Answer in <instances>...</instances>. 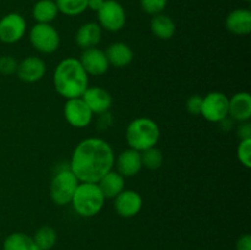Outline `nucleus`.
Masks as SVG:
<instances>
[{
  "instance_id": "f257e3e1",
  "label": "nucleus",
  "mask_w": 251,
  "mask_h": 250,
  "mask_svg": "<svg viewBox=\"0 0 251 250\" xmlns=\"http://www.w3.org/2000/svg\"><path fill=\"white\" fill-rule=\"evenodd\" d=\"M114 151L105 140L88 137L76 145L69 168L80 183H98L114 167Z\"/></svg>"
},
{
  "instance_id": "f03ea898",
  "label": "nucleus",
  "mask_w": 251,
  "mask_h": 250,
  "mask_svg": "<svg viewBox=\"0 0 251 250\" xmlns=\"http://www.w3.org/2000/svg\"><path fill=\"white\" fill-rule=\"evenodd\" d=\"M55 91L66 100L82 97L88 87V75L75 58H65L56 65L53 75Z\"/></svg>"
},
{
  "instance_id": "7ed1b4c3",
  "label": "nucleus",
  "mask_w": 251,
  "mask_h": 250,
  "mask_svg": "<svg viewBox=\"0 0 251 250\" xmlns=\"http://www.w3.org/2000/svg\"><path fill=\"white\" fill-rule=\"evenodd\" d=\"M158 124L153 119L147 117H140L131 120L126 127V141L130 149L141 152L144 150L154 147L159 141Z\"/></svg>"
},
{
  "instance_id": "20e7f679",
  "label": "nucleus",
  "mask_w": 251,
  "mask_h": 250,
  "mask_svg": "<svg viewBox=\"0 0 251 250\" xmlns=\"http://www.w3.org/2000/svg\"><path fill=\"white\" fill-rule=\"evenodd\" d=\"M104 201V195L97 183H80L70 203L78 216L88 218L102 211Z\"/></svg>"
},
{
  "instance_id": "39448f33",
  "label": "nucleus",
  "mask_w": 251,
  "mask_h": 250,
  "mask_svg": "<svg viewBox=\"0 0 251 250\" xmlns=\"http://www.w3.org/2000/svg\"><path fill=\"white\" fill-rule=\"evenodd\" d=\"M78 184L80 180L76 178L69 167L58 171L51 179L50 188H49L51 201L58 206L69 205Z\"/></svg>"
},
{
  "instance_id": "423d86ee",
  "label": "nucleus",
  "mask_w": 251,
  "mask_h": 250,
  "mask_svg": "<svg viewBox=\"0 0 251 250\" xmlns=\"http://www.w3.org/2000/svg\"><path fill=\"white\" fill-rule=\"evenodd\" d=\"M29 42L39 53L51 54L60 46V36L50 24H36L29 31Z\"/></svg>"
},
{
  "instance_id": "0eeeda50",
  "label": "nucleus",
  "mask_w": 251,
  "mask_h": 250,
  "mask_svg": "<svg viewBox=\"0 0 251 250\" xmlns=\"http://www.w3.org/2000/svg\"><path fill=\"white\" fill-rule=\"evenodd\" d=\"M97 17L102 29L109 32L120 31L126 22L124 7L117 0H104V4L97 11Z\"/></svg>"
},
{
  "instance_id": "6e6552de",
  "label": "nucleus",
  "mask_w": 251,
  "mask_h": 250,
  "mask_svg": "<svg viewBox=\"0 0 251 250\" xmlns=\"http://www.w3.org/2000/svg\"><path fill=\"white\" fill-rule=\"evenodd\" d=\"M228 103L229 97L223 92L213 91L202 97L201 114L207 122L220 123L228 117Z\"/></svg>"
},
{
  "instance_id": "1a4fd4ad",
  "label": "nucleus",
  "mask_w": 251,
  "mask_h": 250,
  "mask_svg": "<svg viewBox=\"0 0 251 250\" xmlns=\"http://www.w3.org/2000/svg\"><path fill=\"white\" fill-rule=\"evenodd\" d=\"M27 29L26 20L17 12H10L0 19V41L12 44L21 41Z\"/></svg>"
},
{
  "instance_id": "9d476101",
  "label": "nucleus",
  "mask_w": 251,
  "mask_h": 250,
  "mask_svg": "<svg viewBox=\"0 0 251 250\" xmlns=\"http://www.w3.org/2000/svg\"><path fill=\"white\" fill-rule=\"evenodd\" d=\"M64 117L65 120L76 129H83L92 122L93 113L81 97L66 100L64 105Z\"/></svg>"
},
{
  "instance_id": "9b49d317",
  "label": "nucleus",
  "mask_w": 251,
  "mask_h": 250,
  "mask_svg": "<svg viewBox=\"0 0 251 250\" xmlns=\"http://www.w3.org/2000/svg\"><path fill=\"white\" fill-rule=\"evenodd\" d=\"M78 60H80L81 65L83 66L88 76L104 75L110 66L107 55H105V51L97 48V47L83 49L81 58Z\"/></svg>"
},
{
  "instance_id": "f8f14e48",
  "label": "nucleus",
  "mask_w": 251,
  "mask_h": 250,
  "mask_svg": "<svg viewBox=\"0 0 251 250\" xmlns=\"http://www.w3.org/2000/svg\"><path fill=\"white\" fill-rule=\"evenodd\" d=\"M144 200L142 196L135 190H123L114 198V208L120 217H135L141 211Z\"/></svg>"
},
{
  "instance_id": "ddd939ff",
  "label": "nucleus",
  "mask_w": 251,
  "mask_h": 250,
  "mask_svg": "<svg viewBox=\"0 0 251 250\" xmlns=\"http://www.w3.org/2000/svg\"><path fill=\"white\" fill-rule=\"evenodd\" d=\"M47 71V65L43 59L38 56H27L17 65L16 75L21 81L27 83H34L44 77Z\"/></svg>"
},
{
  "instance_id": "4468645a",
  "label": "nucleus",
  "mask_w": 251,
  "mask_h": 250,
  "mask_svg": "<svg viewBox=\"0 0 251 250\" xmlns=\"http://www.w3.org/2000/svg\"><path fill=\"white\" fill-rule=\"evenodd\" d=\"M81 98L85 100V103L88 105L93 114L108 113V110L110 109L113 104L112 95L100 86H93V87L88 86Z\"/></svg>"
},
{
  "instance_id": "2eb2a0df",
  "label": "nucleus",
  "mask_w": 251,
  "mask_h": 250,
  "mask_svg": "<svg viewBox=\"0 0 251 250\" xmlns=\"http://www.w3.org/2000/svg\"><path fill=\"white\" fill-rule=\"evenodd\" d=\"M114 164L120 175H123L124 178L134 176L142 169L141 153L136 150L127 149L120 152L119 156L114 161Z\"/></svg>"
},
{
  "instance_id": "dca6fc26",
  "label": "nucleus",
  "mask_w": 251,
  "mask_h": 250,
  "mask_svg": "<svg viewBox=\"0 0 251 250\" xmlns=\"http://www.w3.org/2000/svg\"><path fill=\"white\" fill-rule=\"evenodd\" d=\"M228 117L237 122H248L251 118V96L249 92H238L228 103Z\"/></svg>"
},
{
  "instance_id": "f3484780",
  "label": "nucleus",
  "mask_w": 251,
  "mask_h": 250,
  "mask_svg": "<svg viewBox=\"0 0 251 250\" xmlns=\"http://www.w3.org/2000/svg\"><path fill=\"white\" fill-rule=\"evenodd\" d=\"M228 31L237 36H247L251 32V11L249 9H235L226 19Z\"/></svg>"
},
{
  "instance_id": "a211bd4d",
  "label": "nucleus",
  "mask_w": 251,
  "mask_h": 250,
  "mask_svg": "<svg viewBox=\"0 0 251 250\" xmlns=\"http://www.w3.org/2000/svg\"><path fill=\"white\" fill-rule=\"evenodd\" d=\"M105 55L109 61V65L119 69L130 65L134 60V51L131 47L124 42H115L110 44L105 50Z\"/></svg>"
},
{
  "instance_id": "6ab92c4d",
  "label": "nucleus",
  "mask_w": 251,
  "mask_h": 250,
  "mask_svg": "<svg viewBox=\"0 0 251 250\" xmlns=\"http://www.w3.org/2000/svg\"><path fill=\"white\" fill-rule=\"evenodd\" d=\"M102 38V27L96 22H86L77 29L75 36L76 44L82 49L93 48Z\"/></svg>"
},
{
  "instance_id": "aec40b11",
  "label": "nucleus",
  "mask_w": 251,
  "mask_h": 250,
  "mask_svg": "<svg viewBox=\"0 0 251 250\" xmlns=\"http://www.w3.org/2000/svg\"><path fill=\"white\" fill-rule=\"evenodd\" d=\"M98 186L100 191L104 195L105 199H114L115 196L119 195L125 188L124 176L120 175L117 171L112 169L107 174L102 176L98 180Z\"/></svg>"
},
{
  "instance_id": "412c9836",
  "label": "nucleus",
  "mask_w": 251,
  "mask_h": 250,
  "mask_svg": "<svg viewBox=\"0 0 251 250\" xmlns=\"http://www.w3.org/2000/svg\"><path fill=\"white\" fill-rule=\"evenodd\" d=\"M151 31L157 38L168 41L176 33V24L173 20L164 14L153 15L151 20Z\"/></svg>"
},
{
  "instance_id": "4be33fe9",
  "label": "nucleus",
  "mask_w": 251,
  "mask_h": 250,
  "mask_svg": "<svg viewBox=\"0 0 251 250\" xmlns=\"http://www.w3.org/2000/svg\"><path fill=\"white\" fill-rule=\"evenodd\" d=\"M59 10L54 0H39L32 9V16L37 24H50L56 19Z\"/></svg>"
},
{
  "instance_id": "5701e85b",
  "label": "nucleus",
  "mask_w": 251,
  "mask_h": 250,
  "mask_svg": "<svg viewBox=\"0 0 251 250\" xmlns=\"http://www.w3.org/2000/svg\"><path fill=\"white\" fill-rule=\"evenodd\" d=\"M2 250H39L33 237L25 233H11L7 235L2 244Z\"/></svg>"
},
{
  "instance_id": "b1692460",
  "label": "nucleus",
  "mask_w": 251,
  "mask_h": 250,
  "mask_svg": "<svg viewBox=\"0 0 251 250\" xmlns=\"http://www.w3.org/2000/svg\"><path fill=\"white\" fill-rule=\"evenodd\" d=\"M33 240L39 250H50L58 240V234L54 228L43 225L34 233Z\"/></svg>"
},
{
  "instance_id": "393cba45",
  "label": "nucleus",
  "mask_w": 251,
  "mask_h": 250,
  "mask_svg": "<svg viewBox=\"0 0 251 250\" xmlns=\"http://www.w3.org/2000/svg\"><path fill=\"white\" fill-rule=\"evenodd\" d=\"M59 12L66 16H77L87 10V0H54Z\"/></svg>"
},
{
  "instance_id": "a878e982",
  "label": "nucleus",
  "mask_w": 251,
  "mask_h": 250,
  "mask_svg": "<svg viewBox=\"0 0 251 250\" xmlns=\"http://www.w3.org/2000/svg\"><path fill=\"white\" fill-rule=\"evenodd\" d=\"M140 153H141L142 167H145V168L156 171V169L161 168L162 164H163V154H162L161 150L157 149L156 146L144 150Z\"/></svg>"
},
{
  "instance_id": "bb28decb",
  "label": "nucleus",
  "mask_w": 251,
  "mask_h": 250,
  "mask_svg": "<svg viewBox=\"0 0 251 250\" xmlns=\"http://www.w3.org/2000/svg\"><path fill=\"white\" fill-rule=\"evenodd\" d=\"M237 157L245 168L251 167V139L240 140L237 149Z\"/></svg>"
},
{
  "instance_id": "cd10ccee",
  "label": "nucleus",
  "mask_w": 251,
  "mask_h": 250,
  "mask_svg": "<svg viewBox=\"0 0 251 250\" xmlns=\"http://www.w3.org/2000/svg\"><path fill=\"white\" fill-rule=\"evenodd\" d=\"M167 4H168V0H140L141 9L152 16L163 12Z\"/></svg>"
},
{
  "instance_id": "c85d7f7f",
  "label": "nucleus",
  "mask_w": 251,
  "mask_h": 250,
  "mask_svg": "<svg viewBox=\"0 0 251 250\" xmlns=\"http://www.w3.org/2000/svg\"><path fill=\"white\" fill-rule=\"evenodd\" d=\"M19 61L11 55L0 56V73L2 75H14L16 74Z\"/></svg>"
},
{
  "instance_id": "c756f323",
  "label": "nucleus",
  "mask_w": 251,
  "mask_h": 250,
  "mask_svg": "<svg viewBox=\"0 0 251 250\" xmlns=\"http://www.w3.org/2000/svg\"><path fill=\"white\" fill-rule=\"evenodd\" d=\"M202 107V97L200 95H193L186 100V110L191 115H200Z\"/></svg>"
},
{
  "instance_id": "7c9ffc66",
  "label": "nucleus",
  "mask_w": 251,
  "mask_h": 250,
  "mask_svg": "<svg viewBox=\"0 0 251 250\" xmlns=\"http://www.w3.org/2000/svg\"><path fill=\"white\" fill-rule=\"evenodd\" d=\"M237 134L240 140L251 139V124L250 122H240V124L237 127Z\"/></svg>"
},
{
  "instance_id": "2f4dec72",
  "label": "nucleus",
  "mask_w": 251,
  "mask_h": 250,
  "mask_svg": "<svg viewBox=\"0 0 251 250\" xmlns=\"http://www.w3.org/2000/svg\"><path fill=\"white\" fill-rule=\"evenodd\" d=\"M237 250H251V235L244 234L237 240Z\"/></svg>"
},
{
  "instance_id": "473e14b6",
  "label": "nucleus",
  "mask_w": 251,
  "mask_h": 250,
  "mask_svg": "<svg viewBox=\"0 0 251 250\" xmlns=\"http://www.w3.org/2000/svg\"><path fill=\"white\" fill-rule=\"evenodd\" d=\"M104 4V0H87V9L97 12Z\"/></svg>"
},
{
  "instance_id": "72a5a7b5",
  "label": "nucleus",
  "mask_w": 251,
  "mask_h": 250,
  "mask_svg": "<svg viewBox=\"0 0 251 250\" xmlns=\"http://www.w3.org/2000/svg\"><path fill=\"white\" fill-rule=\"evenodd\" d=\"M244 1H245V2H250L251 0H244Z\"/></svg>"
}]
</instances>
